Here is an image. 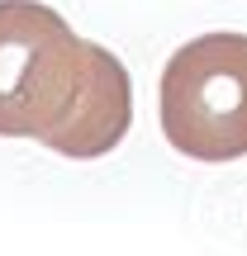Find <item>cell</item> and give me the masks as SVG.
<instances>
[{
	"label": "cell",
	"instance_id": "6da1fadb",
	"mask_svg": "<svg viewBox=\"0 0 247 256\" xmlns=\"http://www.w3.org/2000/svg\"><path fill=\"white\" fill-rule=\"evenodd\" d=\"M157 119L190 162L247 156V34L209 28L176 48L157 81Z\"/></svg>",
	"mask_w": 247,
	"mask_h": 256
},
{
	"label": "cell",
	"instance_id": "3957f363",
	"mask_svg": "<svg viewBox=\"0 0 247 256\" xmlns=\"http://www.w3.org/2000/svg\"><path fill=\"white\" fill-rule=\"evenodd\" d=\"M133 128V76L105 43H86V76L76 90L67 119L43 138L48 152L72 156V162H95L110 156Z\"/></svg>",
	"mask_w": 247,
	"mask_h": 256
},
{
	"label": "cell",
	"instance_id": "7a4b0ae2",
	"mask_svg": "<svg viewBox=\"0 0 247 256\" xmlns=\"http://www.w3.org/2000/svg\"><path fill=\"white\" fill-rule=\"evenodd\" d=\"M86 43L43 0H0V138L43 142L86 76Z\"/></svg>",
	"mask_w": 247,
	"mask_h": 256
}]
</instances>
